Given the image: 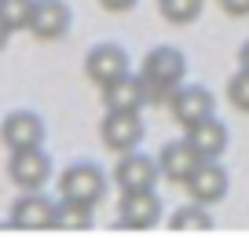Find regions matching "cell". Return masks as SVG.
<instances>
[{
    "label": "cell",
    "mask_w": 249,
    "mask_h": 238,
    "mask_svg": "<svg viewBox=\"0 0 249 238\" xmlns=\"http://www.w3.org/2000/svg\"><path fill=\"white\" fill-rule=\"evenodd\" d=\"M99 8H103V11H114V15H117V11L136 8V0H99Z\"/></svg>",
    "instance_id": "22"
},
{
    "label": "cell",
    "mask_w": 249,
    "mask_h": 238,
    "mask_svg": "<svg viewBox=\"0 0 249 238\" xmlns=\"http://www.w3.org/2000/svg\"><path fill=\"white\" fill-rule=\"evenodd\" d=\"M59 194L73 198V201H85V205H99L107 198V172L95 162H73L59 176Z\"/></svg>",
    "instance_id": "2"
},
{
    "label": "cell",
    "mask_w": 249,
    "mask_h": 238,
    "mask_svg": "<svg viewBox=\"0 0 249 238\" xmlns=\"http://www.w3.org/2000/svg\"><path fill=\"white\" fill-rule=\"evenodd\" d=\"M198 158L195 146L187 143V139H172V143H165L161 150H158V169H161V176L169 180V183H183L191 172L198 169Z\"/></svg>",
    "instance_id": "14"
},
{
    "label": "cell",
    "mask_w": 249,
    "mask_h": 238,
    "mask_svg": "<svg viewBox=\"0 0 249 238\" xmlns=\"http://www.w3.org/2000/svg\"><path fill=\"white\" fill-rule=\"evenodd\" d=\"M161 198L154 191H140V194H121V205H117V223L128 231H150L161 220Z\"/></svg>",
    "instance_id": "8"
},
{
    "label": "cell",
    "mask_w": 249,
    "mask_h": 238,
    "mask_svg": "<svg viewBox=\"0 0 249 238\" xmlns=\"http://www.w3.org/2000/svg\"><path fill=\"white\" fill-rule=\"evenodd\" d=\"M183 139L195 146V154L202 158V162H209V158H220V154L227 150V125L220 121L216 114H209L198 125H191Z\"/></svg>",
    "instance_id": "13"
},
{
    "label": "cell",
    "mask_w": 249,
    "mask_h": 238,
    "mask_svg": "<svg viewBox=\"0 0 249 238\" xmlns=\"http://www.w3.org/2000/svg\"><path fill=\"white\" fill-rule=\"evenodd\" d=\"M33 4L37 0H0V18L15 30H30V18H33Z\"/></svg>",
    "instance_id": "19"
},
{
    "label": "cell",
    "mask_w": 249,
    "mask_h": 238,
    "mask_svg": "<svg viewBox=\"0 0 249 238\" xmlns=\"http://www.w3.org/2000/svg\"><path fill=\"white\" fill-rule=\"evenodd\" d=\"M55 220V201L40 191H22L11 205V227H22V231H44L52 227Z\"/></svg>",
    "instance_id": "10"
},
{
    "label": "cell",
    "mask_w": 249,
    "mask_h": 238,
    "mask_svg": "<svg viewBox=\"0 0 249 238\" xmlns=\"http://www.w3.org/2000/svg\"><path fill=\"white\" fill-rule=\"evenodd\" d=\"M143 103H147V95H143V77L124 73V77H117V81H110V85H103V107L107 110H140Z\"/></svg>",
    "instance_id": "15"
},
{
    "label": "cell",
    "mask_w": 249,
    "mask_h": 238,
    "mask_svg": "<svg viewBox=\"0 0 249 238\" xmlns=\"http://www.w3.org/2000/svg\"><path fill=\"white\" fill-rule=\"evenodd\" d=\"M202 8H205V0H158L161 18H165V22H172V26L195 22V18L202 15Z\"/></svg>",
    "instance_id": "18"
},
{
    "label": "cell",
    "mask_w": 249,
    "mask_h": 238,
    "mask_svg": "<svg viewBox=\"0 0 249 238\" xmlns=\"http://www.w3.org/2000/svg\"><path fill=\"white\" fill-rule=\"evenodd\" d=\"M169 227L176 235H205V231H213V216L205 213V205L195 201V205H179L169 216Z\"/></svg>",
    "instance_id": "17"
},
{
    "label": "cell",
    "mask_w": 249,
    "mask_h": 238,
    "mask_svg": "<svg viewBox=\"0 0 249 238\" xmlns=\"http://www.w3.org/2000/svg\"><path fill=\"white\" fill-rule=\"evenodd\" d=\"M161 169H158V158H147L140 150L121 154V162L114 165V183L121 194H140V191H154Z\"/></svg>",
    "instance_id": "3"
},
{
    "label": "cell",
    "mask_w": 249,
    "mask_h": 238,
    "mask_svg": "<svg viewBox=\"0 0 249 238\" xmlns=\"http://www.w3.org/2000/svg\"><path fill=\"white\" fill-rule=\"evenodd\" d=\"M0 143L8 150H26V146L44 143V121L33 110H11L0 125Z\"/></svg>",
    "instance_id": "9"
},
{
    "label": "cell",
    "mask_w": 249,
    "mask_h": 238,
    "mask_svg": "<svg viewBox=\"0 0 249 238\" xmlns=\"http://www.w3.org/2000/svg\"><path fill=\"white\" fill-rule=\"evenodd\" d=\"M92 209H95V205H85V201H73V198H62V201H55V220H52V227H59V231H88V227H92Z\"/></svg>",
    "instance_id": "16"
},
{
    "label": "cell",
    "mask_w": 249,
    "mask_h": 238,
    "mask_svg": "<svg viewBox=\"0 0 249 238\" xmlns=\"http://www.w3.org/2000/svg\"><path fill=\"white\" fill-rule=\"evenodd\" d=\"M187 73V59L179 48H154V52H147V59H143V95L147 99H169L172 92L179 88V81H183Z\"/></svg>",
    "instance_id": "1"
},
{
    "label": "cell",
    "mask_w": 249,
    "mask_h": 238,
    "mask_svg": "<svg viewBox=\"0 0 249 238\" xmlns=\"http://www.w3.org/2000/svg\"><path fill=\"white\" fill-rule=\"evenodd\" d=\"M227 99H231V107H238V110L249 114V70H238V73L227 81Z\"/></svg>",
    "instance_id": "20"
},
{
    "label": "cell",
    "mask_w": 249,
    "mask_h": 238,
    "mask_svg": "<svg viewBox=\"0 0 249 238\" xmlns=\"http://www.w3.org/2000/svg\"><path fill=\"white\" fill-rule=\"evenodd\" d=\"M99 139L107 150H117V154L140 150V143H143L140 114L136 110H107V117L99 121Z\"/></svg>",
    "instance_id": "4"
},
{
    "label": "cell",
    "mask_w": 249,
    "mask_h": 238,
    "mask_svg": "<svg viewBox=\"0 0 249 238\" xmlns=\"http://www.w3.org/2000/svg\"><path fill=\"white\" fill-rule=\"evenodd\" d=\"M8 40H11V26H8V22H4V18H0V48L8 44Z\"/></svg>",
    "instance_id": "23"
},
{
    "label": "cell",
    "mask_w": 249,
    "mask_h": 238,
    "mask_svg": "<svg viewBox=\"0 0 249 238\" xmlns=\"http://www.w3.org/2000/svg\"><path fill=\"white\" fill-rule=\"evenodd\" d=\"M183 187H187V194H191V201L213 205V201H220L227 194L231 180H227V169L220 165V158H209V162H198V169L183 180Z\"/></svg>",
    "instance_id": "6"
},
{
    "label": "cell",
    "mask_w": 249,
    "mask_h": 238,
    "mask_svg": "<svg viewBox=\"0 0 249 238\" xmlns=\"http://www.w3.org/2000/svg\"><path fill=\"white\" fill-rule=\"evenodd\" d=\"M8 180L18 191H40L52 180V158L40 146H26V150H11L8 158Z\"/></svg>",
    "instance_id": "5"
},
{
    "label": "cell",
    "mask_w": 249,
    "mask_h": 238,
    "mask_svg": "<svg viewBox=\"0 0 249 238\" xmlns=\"http://www.w3.org/2000/svg\"><path fill=\"white\" fill-rule=\"evenodd\" d=\"M169 110L183 128H191V125H198L202 117L216 114V99H213V92L202 88V85H179L176 92L169 95Z\"/></svg>",
    "instance_id": "7"
},
{
    "label": "cell",
    "mask_w": 249,
    "mask_h": 238,
    "mask_svg": "<svg viewBox=\"0 0 249 238\" xmlns=\"http://www.w3.org/2000/svg\"><path fill=\"white\" fill-rule=\"evenodd\" d=\"M73 15L66 8V0H37L33 4V18H30V33L37 40H59L66 37Z\"/></svg>",
    "instance_id": "12"
},
{
    "label": "cell",
    "mask_w": 249,
    "mask_h": 238,
    "mask_svg": "<svg viewBox=\"0 0 249 238\" xmlns=\"http://www.w3.org/2000/svg\"><path fill=\"white\" fill-rule=\"evenodd\" d=\"M220 8H224L227 15H234V18H246L249 15V0H220Z\"/></svg>",
    "instance_id": "21"
},
{
    "label": "cell",
    "mask_w": 249,
    "mask_h": 238,
    "mask_svg": "<svg viewBox=\"0 0 249 238\" xmlns=\"http://www.w3.org/2000/svg\"><path fill=\"white\" fill-rule=\"evenodd\" d=\"M85 73H88V81H95L99 88L110 85V81L128 73V52H124L121 44H95L92 52L85 55Z\"/></svg>",
    "instance_id": "11"
},
{
    "label": "cell",
    "mask_w": 249,
    "mask_h": 238,
    "mask_svg": "<svg viewBox=\"0 0 249 238\" xmlns=\"http://www.w3.org/2000/svg\"><path fill=\"white\" fill-rule=\"evenodd\" d=\"M238 66H242V70H249V40L242 44V52H238Z\"/></svg>",
    "instance_id": "24"
}]
</instances>
